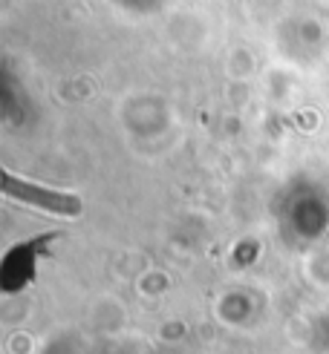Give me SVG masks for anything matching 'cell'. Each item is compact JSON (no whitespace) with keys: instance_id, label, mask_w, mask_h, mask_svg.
I'll list each match as a JSON object with an SVG mask.
<instances>
[{"instance_id":"cell-1","label":"cell","mask_w":329,"mask_h":354,"mask_svg":"<svg viewBox=\"0 0 329 354\" xmlns=\"http://www.w3.org/2000/svg\"><path fill=\"white\" fill-rule=\"evenodd\" d=\"M0 193L17 199V202H26L32 207H41L49 210V214H58V216H78L81 214V199L78 196H69V193H58V190H49V187H38V185H29L17 176L0 170Z\"/></svg>"}]
</instances>
